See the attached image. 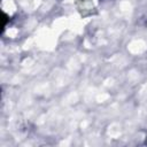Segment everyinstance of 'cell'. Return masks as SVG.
I'll list each match as a JSON object with an SVG mask.
<instances>
[{"instance_id": "6da1fadb", "label": "cell", "mask_w": 147, "mask_h": 147, "mask_svg": "<svg viewBox=\"0 0 147 147\" xmlns=\"http://www.w3.org/2000/svg\"><path fill=\"white\" fill-rule=\"evenodd\" d=\"M2 14H3V18H5V22H3V24H2V33H3V31L6 30V28H7V24H8V21H10L9 18V15L7 14V13H5V11H2Z\"/></svg>"}]
</instances>
